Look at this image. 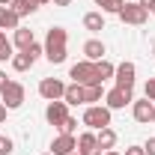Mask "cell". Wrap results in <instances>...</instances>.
Returning a JSON list of instances; mask_svg holds the SVG:
<instances>
[{
    "mask_svg": "<svg viewBox=\"0 0 155 155\" xmlns=\"http://www.w3.org/2000/svg\"><path fill=\"white\" fill-rule=\"evenodd\" d=\"M66 39L69 33L63 30V27H51L48 30V36H45V57L51 60V63H66Z\"/></svg>",
    "mask_w": 155,
    "mask_h": 155,
    "instance_id": "1",
    "label": "cell"
},
{
    "mask_svg": "<svg viewBox=\"0 0 155 155\" xmlns=\"http://www.w3.org/2000/svg\"><path fill=\"white\" fill-rule=\"evenodd\" d=\"M84 125H90L93 131H101L110 125V107L107 104H90L84 110Z\"/></svg>",
    "mask_w": 155,
    "mask_h": 155,
    "instance_id": "2",
    "label": "cell"
},
{
    "mask_svg": "<svg viewBox=\"0 0 155 155\" xmlns=\"http://www.w3.org/2000/svg\"><path fill=\"white\" fill-rule=\"evenodd\" d=\"M69 78L75 81V84H81V87H93V84H101L96 75V63H90V60H81V63H75L72 69H69Z\"/></svg>",
    "mask_w": 155,
    "mask_h": 155,
    "instance_id": "3",
    "label": "cell"
},
{
    "mask_svg": "<svg viewBox=\"0 0 155 155\" xmlns=\"http://www.w3.org/2000/svg\"><path fill=\"white\" fill-rule=\"evenodd\" d=\"M119 18L125 21V24L140 27V24H146V18H149V9H143L140 3H125V6L119 9Z\"/></svg>",
    "mask_w": 155,
    "mask_h": 155,
    "instance_id": "4",
    "label": "cell"
},
{
    "mask_svg": "<svg viewBox=\"0 0 155 155\" xmlns=\"http://www.w3.org/2000/svg\"><path fill=\"white\" fill-rule=\"evenodd\" d=\"M134 75H137V66L131 63V60H125V63H119L116 66V87H122V90H134Z\"/></svg>",
    "mask_w": 155,
    "mask_h": 155,
    "instance_id": "5",
    "label": "cell"
},
{
    "mask_svg": "<svg viewBox=\"0 0 155 155\" xmlns=\"http://www.w3.org/2000/svg\"><path fill=\"white\" fill-rule=\"evenodd\" d=\"M66 93V84L60 81V78H45L42 84H39V96L48 98V101H60Z\"/></svg>",
    "mask_w": 155,
    "mask_h": 155,
    "instance_id": "6",
    "label": "cell"
},
{
    "mask_svg": "<svg viewBox=\"0 0 155 155\" xmlns=\"http://www.w3.org/2000/svg\"><path fill=\"white\" fill-rule=\"evenodd\" d=\"M0 96H3V104H6L9 110H15V107L24 104V87H21L18 81H9V84L3 87V93H0Z\"/></svg>",
    "mask_w": 155,
    "mask_h": 155,
    "instance_id": "7",
    "label": "cell"
},
{
    "mask_svg": "<svg viewBox=\"0 0 155 155\" xmlns=\"http://www.w3.org/2000/svg\"><path fill=\"white\" fill-rule=\"evenodd\" d=\"M134 101V90H122V87H114L107 96H104V104L110 107V110H119V107H125V104H131Z\"/></svg>",
    "mask_w": 155,
    "mask_h": 155,
    "instance_id": "8",
    "label": "cell"
},
{
    "mask_svg": "<svg viewBox=\"0 0 155 155\" xmlns=\"http://www.w3.org/2000/svg\"><path fill=\"white\" fill-rule=\"evenodd\" d=\"M45 119L60 128V125L69 119V104H66V101H51V104L45 107Z\"/></svg>",
    "mask_w": 155,
    "mask_h": 155,
    "instance_id": "9",
    "label": "cell"
},
{
    "mask_svg": "<svg viewBox=\"0 0 155 155\" xmlns=\"http://www.w3.org/2000/svg\"><path fill=\"white\" fill-rule=\"evenodd\" d=\"M72 152H78L75 134H60V137H54V143H51V155H72Z\"/></svg>",
    "mask_w": 155,
    "mask_h": 155,
    "instance_id": "10",
    "label": "cell"
},
{
    "mask_svg": "<svg viewBox=\"0 0 155 155\" xmlns=\"http://www.w3.org/2000/svg\"><path fill=\"white\" fill-rule=\"evenodd\" d=\"M78 152H81V155H104L93 131H84V134L78 137Z\"/></svg>",
    "mask_w": 155,
    "mask_h": 155,
    "instance_id": "11",
    "label": "cell"
},
{
    "mask_svg": "<svg viewBox=\"0 0 155 155\" xmlns=\"http://www.w3.org/2000/svg\"><path fill=\"white\" fill-rule=\"evenodd\" d=\"M134 107H131V114H134L137 122H152V114H155V104L149 98H140V101H131Z\"/></svg>",
    "mask_w": 155,
    "mask_h": 155,
    "instance_id": "12",
    "label": "cell"
},
{
    "mask_svg": "<svg viewBox=\"0 0 155 155\" xmlns=\"http://www.w3.org/2000/svg\"><path fill=\"white\" fill-rule=\"evenodd\" d=\"M84 54H87L90 63H98V60H104L107 48H104V42H101V39H90V42H84Z\"/></svg>",
    "mask_w": 155,
    "mask_h": 155,
    "instance_id": "13",
    "label": "cell"
},
{
    "mask_svg": "<svg viewBox=\"0 0 155 155\" xmlns=\"http://www.w3.org/2000/svg\"><path fill=\"white\" fill-rule=\"evenodd\" d=\"M96 140H98V146H101V152H107V149H114V146H116V131L107 125V128L96 131Z\"/></svg>",
    "mask_w": 155,
    "mask_h": 155,
    "instance_id": "14",
    "label": "cell"
},
{
    "mask_svg": "<svg viewBox=\"0 0 155 155\" xmlns=\"http://www.w3.org/2000/svg\"><path fill=\"white\" fill-rule=\"evenodd\" d=\"M63 101L66 104H84V87L81 84H69L66 93H63Z\"/></svg>",
    "mask_w": 155,
    "mask_h": 155,
    "instance_id": "15",
    "label": "cell"
},
{
    "mask_svg": "<svg viewBox=\"0 0 155 155\" xmlns=\"http://www.w3.org/2000/svg\"><path fill=\"white\" fill-rule=\"evenodd\" d=\"M0 30H18V15L9 6H0Z\"/></svg>",
    "mask_w": 155,
    "mask_h": 155,
    "instance_id": "16",
    "label": "cell"
},
{
    "mask_svg": "<svg viewBox=\"0 0 155 155\" xmlns=\"http://www.w3.org/2000/svg\"><path fill=\"white\" fill-rule=\"evenodd\" d=\"M84 27H87L90 33L104 30V15H101V12H87V15H84Z\"/></svg>",
    "mask_w": 155,
    "mask_h": 155,
    "instance_id": "17",
    "label": "cell"
},
{
    "mask_svg": "<svg viewBox=\"0 0 155 155\" xmlns=\"http://www.w3.org/2000/svg\"><path fill=\"white\" fill-rule=\"evenodd\" d=\"M33 42H36V39H33V30H27V27H18V30H15V48L27 51Z\"/></svg>",
    "mask_w": 155,
    "mask_h": 155,
    "instance_id": "18",
    "label": "cell"
},
{
    "mask_svg": "<svg viewBox=\"0 0 155 155\" xmlns=\"http://www.w3.org/2000/svg\"><path fill=\"white\" fill-rule=\"evenodd\" d=\"M101 98H104V90H101V84L84 87V104H98Z\"/></svg>",
    "mask_w": 155,
    "mask_h": 155,
    "instance_id": "19",
    "label": "cell"
},
{
    "mask_svg": "<svg viewBox=\"0 0 155 155\" xmlns=\"http://www.w3.org/2000/svg\"><path fill=\"white\" fill-rule=\"evenodd\" d=\"M9 9H12V12L21 18V15H30V12H36L39 6L33 3V0H12V3H9Z\"/></svg>",
    "mask_w": 155,
    "mask_h": 155,
    "instance_id": "20",
    "label": "cell"
},
{
    "mask_svg": "<svg viewBox=\"0 0 155 155\" xmlns=\"http://www.w3.org/2000/svg\"><path fill=\"white\" fill-rule=\"evenodd\" d=\"M33 63H36V60L30 57L27 51H21V54H15V57H12V69H15V72H27Z\"/></svg>",
    "mask_w": 155,
    "mask_h": 155,
    "instance_id": "21",
    "label": "cell"
},
{
    "mask_svg": "<svg viewBox=\"0 0 155 155\" xmlns=\"http://www.w3.org/2000/svg\"><path fill=\"white\" fill-rule=\"evenodd\" d=\"M114 72H116L114 63H107V60H98V63H96V75H98V81H101V84H104L107 78H114Z\"/></svg>",
    "mask_w": 155,
    "mask_h": 155,
    "instance_id": "22",
    "label": "cell"
},
{
    "mask_svg": "<svg viewBox=\"0 0 155 155\" xmlns=\"http://www.w3.org/2000/svg\"><path fill=\"white\" fill-rule=\"evenodd\" d=\"M98 6H101V12H114V15H119V9L125 6V0H96Z\"/></svg>",
    "mask_w": 155,
    "mask_h": 155,
    "instance_id": "23",
    "label": "cell"
},
{
    "mask_svg": "<svg viewBox=\"0 0 155 155\" xmlns=\"http://www.w3.org/2000/svg\"><path fill=\"white\" fill-rule=\"evenodd\" d=\"M12 57H15V54H12V42L6 39V33H3V30H0V60L6 63V60H12Z\"/></svg>",
    "mask_w": 155,
    "mask_h": 155,
    "instance_id": "24",
    "label": "cell"
},
{
    "mask_svg": "<svg viewBox=\"0 0 155 155\" xmlns=\"http://www.w3.org/2000/svg\"><path fill=\"white\" fill-rule=\"evenodd\" d=\"M75 128H78V119H75V116H69V119L60 125V134H75Z\"/></svg>",
    "mask_w": 155,
    "mask_h": 155,
    "instance_id": "25",
    "label": "cell"
},
{
    "mask_svg": "<svg viewBox=\"0 0 155 155\" xmlns=\"http://www.w3.org/2000/svg\"><path fill=\"white\" fill-rule=\"evenodd\" d=\"M12 149H15V143H12L9 137H0V155H9Z\"/></svg>",
    "mask_w": 155,
    "mask_h": 155,
    "instance_id": "26",
    "label": "cell"
},
{
    "mask_svg": "<svg viewBox=\"0 0 155 155\" xmlns=\"http://www.w3.org/2000/svg\"><path fill=\"white\" fill-rule=\"evenodd\" d=\"M27 54H30V57H33V60H39V57H42V54H45V48H42L39 42H33V45L27 48Z\"/></svg>",
    "mask_w": 155,
    "mask_h": 155,
    "instance_id": "27",
    "label": "cell"
},
{
    "mask_svg": "<svg viewBox=\"0 0 155 155\" xmlns=\"http://www.w3.org/2000/svg\"><path fill=\"white\" fill-rule=\"evenodd\" d=\"M143 93H146V98H149V101H155V78H149V81H146Z\"/></svg>",
    "mask_w": 155,
    "mask_h": 155,
    "instance_id": "28",
    "label": "cell"
},
{
    "mask_svg": "<svg viewBox=\"0 0 155 155\" xmlns=\"http://www.w3.org/2000/svg\"><path fill=\"white\" fill-rule=\"evenodd\" d=\"M143 152H146V155H155V137H149V140H146V146H143Z\"/></svg>",
    "mask_w": 155,
    "mask_h": 155,
    "instance_id": "29",
    "label": "cell"
},
{
    "mask_svg": "<svg viewBox=\"0 0 155 155\" xmlns=\"http://www.w3.org/2000/svg\"><path fill=\"white\" fill-rule=\"evenodd\" d=\"M125 155H146V152H143V146H128Z\"/></svg>",
    "mask_w": 155,
    "mask_h": 155,
    "instance_id": "30",
    "label": "cell"
},
{
    "mask_svg": "<svg viewBox=\"0 0 155 155\" xmlns=\"http://www.w3.org/2000/svg\"><path fill=\"white\" fill-rule=\"evenodd\" d=\"M9 84V78H6V72H0V93H3V87Z\"/></svg>",
    "mask_w": 155,
    "mask_h": 155,
    "instance_id": "31",
    "label": "cell"
},
{
    "mask_svg": "<svg viewBox=\"0 0 155 155\" xmlns=\"http://www.w3.org/2000/svg\"><path fill=\"white\" fill-rule=\"evenodd\" d=\"M137 3H140L143 9H152V3H155V0H137Z\"/></svg>",
    "mask_w": 155,
    "mask_h": 155,
    "instance_id": "32",
    "label": "cell"
},
{
    "mask_svg": "<svg viewBox=\"0 0 155 155\" xmlns=\"http://www.w3.org/2000/svg\"><path fill=\"white\" fill-rule=\"evenodd\" d=\"M6 110H9V107H6V104H3V101H0V122H3V119H6Z\"/></svg>",
    "mask_w": 155,
    "mask_h": 155,
    "instance_id": "33",
    "label": "cell"
},
{
    "mask_svg": "<svg viewBox=\"0 0 155 155\" xmlns=\"http://www.w3.org/2000/svg\"><path fill=\"white\" fill-rule=\"evenodd\" d=\"M51 3H54V6H69L72 0H51Z\"/></svg>",
    "mask_w": 155,
    "mask_h": 155,
    "instance_id": "34",
    "label": "cell"
},
{
    "mask_svg": "<svg viewBox=\"0 0 155 155\" xmlns=\"http://www.w3.org/2000/svg\"><path fill=\"white\" fill-rule=\"evenodd\" d=\"M33 3H36V6H45V3H51V0H33Z\"/></svg>",
    "mask_w": 155,
    "mask_h": 155,
    "instance_id": "35",
    "label": "cell"
},
{
    "mask_svg": "<svg viewBox=\"0 0 155 155\" xmlns=\"http://www.w3.org/2000/svg\"><path fill=\"white\" fill-rule=\"evenodd\" d=\"M9 3H12V0H0V6H9Z\"/></svg>",
    "mask_w": 155,
    "mask_h": 155,
    "instance_id": "36",
    "label": "cell"
},
{
    "mask_svg": "<svg viewBox=\"0 0 155 155\" xmlns=\"http://www.w3.org/2000/svg\"><path fill=\"white\" fill-rule=\"evenodd\" d=\"M104 155H119V152H114V149H107V152H104Z\"/></svg>",
    "mask_w": 155,
    "mask_h": 155,
    "instance_id": "37",
    "label": "cell"
},
{
    "mask_svg": "<svg viewBox=\"0 0 155 155\" xmlns=\"http://www.w3.org/2000/svg\"><path fill=\"white\" fill-rule=\"evenodd\" d=\"M149 12H152V15H155V3H152V9H149Z\"/></svg>",
    "mask_w": 155,
    "mask_h": 155,
    "instance_id": "38",
    "label": "cell"
},
{
    "mask_svg": "<svg viewBox=\"0 0 155 155\" xmlns=\"http://www.w3.org/2000/svg\"><path fill=\"white\" fill-rule=\"evenodd\" d=\"M152 57H155V45H152Z\"/></svg>",
    "mask_w": 155,
    "mask_h": 155,
    "instance_id": "39",
    "label": "cell"
},
{
    "mask_svg": "<svg viewBox=\"0 0 155 155\" xmlns=\"http://www.w3.org/2000/svg\"><path fill=\"white\" fill-rule=\"evenodd\" d=\"M72 155H81V152H72Z\"/></svg>",
    "mask_w": 155,
    "mask_h": 155,
    "instance_id": "40",
    "label": "cell"
},
{
    "mask_svg": "<svg viewBox=\"0 0 155 155\" xmlns=\"http://www.w3.org/2000/svg\"><path fill=\"white\" fill-rule=\"evenodd\" d=\"M152 122H155V114H152Z\"/></svg>",
    "mask_w": 155,
    "mask_h": 155,
    "instance_id": "41",
    "label": "cell"
},
{
    "mask_svg": "<svg viewBox=\"0 0 155 155\" xmlns=\"http://www.w3.org/2000/svg\"><path fill=\"white\" fill-rule=\"evenodd\" d=\"M45 155H51V152H45Z\"/></svg>",
    "mask_w": 155,
    "mask_h": 155,
    "instance_id": "42",
    "label": "cell"
}]
</instances>
